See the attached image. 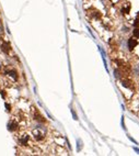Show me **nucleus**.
Wrapping results in <instances>:
<instances>
[{"label": "nucleus", "mask_w": 139, "mask_h": 156, "mask_svg": "<svg viewBox=\"0 0 139 156\" xmlns=\"http://www.w3.org/2000/svg\"><path fill=\"white\" fill-rule=\"evenodd\" d=\"M15 129H17V123H15V122H11V123H9L10 131H13V130H15Z\"/></svg>", "instance_id": "obj_6"}, {"label": "nucleus", "mask_w": 139, "mask_h": 156, "mask_svg": "<svg viewBox=\"0 0 139 156\" xmlns=\"http://www.w3.org/2000/svg\"><path fill=\"white\" fill-rule=\"evenodd\" d=\"M20 142H21L22 145H27V142H29V136H27V135H23L22 138H21V141H20Z\"/></svg>", "instance_id": "obj_4"}, {"label": "nucleus", "mask_w": 139, "mask_h": 156, "mask_svg": "<svg viewBox=\"0 0 139 156\" xmlns=\"http://www.w3.org/2000/svg\"><path fill=\"white\" fill-rule=\"evenodd\" d=\"M134 25H135V27H138V25H139V12H138V14H137V18H136V20H135Z\"/></svg>", "instance_id": "obj_7"}, {"label": "nucleus", "mask_w": 139, "mask_h": 156, "mask_svg": "<svg viewBox=\"0 0 139 156\" xmlns=\"http://www.w3.org/2000/svg\"><path fill=\"white\" fill-rule=\"evenodd\" d=\"M134 35L137 37V39H139V29H135V30H134Z\"/></svg>", "instance_id": "obj_8"}, {"label": "nucleus", "mask_w": 139, "mask_h": 156, "mask_svg": "<svg viewBox=\"0 0 139 156\" xmlns=\"http://www.w3.org/2000/svg\"><path fill=\"white\" fill-rule=\"evenodd\" d=\"M128 43H129V50H133L135 46L137 45V41L135 39H129L128 40Z\"/></svg>", "instance_id": "obj_2"}, {"label": "nucleus", "mask_w": 139, "mask_h": 156, "mask_svg": "<svg viewBox=\"0 0 139 156\" xmlns=\"http://www.w3.org/2000/svg\"><path fill=\"white\" fill-rule=\"evenodd\" d=\"M33 135H34V138H35L37 141H40V140H42V138H44L45 132L41 128H36L35 130L33 131Z\"/></svg>", "instance_id": "obj_1"}, {"label": "nucleus", "mask_w": 139, "mask_h": 156, "mask_svg": "<svg viewBox=\"0 0 139 156\" xmlns=\"http://www.w3.org/2000/svg\"><path fill=\"white\" fill-rule=\"evenodd\" d=\"M3 34V28H2V22L0 21V35Z\"/></svg>", "instance_id": "obj_9"}, {"label": "nucleus", "mask_w": 139, "mask_h": 156, "mask_svg": "<svg viewBox=\"0 0 139 156\" xmlns=\"http://www.w3.org/2000/svg\"><path fill=\"white\" fill-rule=\"evenodd\" d=\"M89 14H91L93 18H100V13L99 11H96V10H91V11H89Z\"/></svg>", "instance_id": "obj_3"}, {"label": "nucleus", "mask_w": 139, "mask_h": 156, "mask_svg": "<svg viewBox=\"0 0 139 156\" xmlns=\"http://www.w3.org/2000/svg\"><path fill=\"white\" fill-rule=\"evenodd\" d=\"M2 50H3V52H6V53H8L10 50V46L8 43H5V44H2Z\"/></svg>", "instance_id": "obj_5"}]
</instances>
